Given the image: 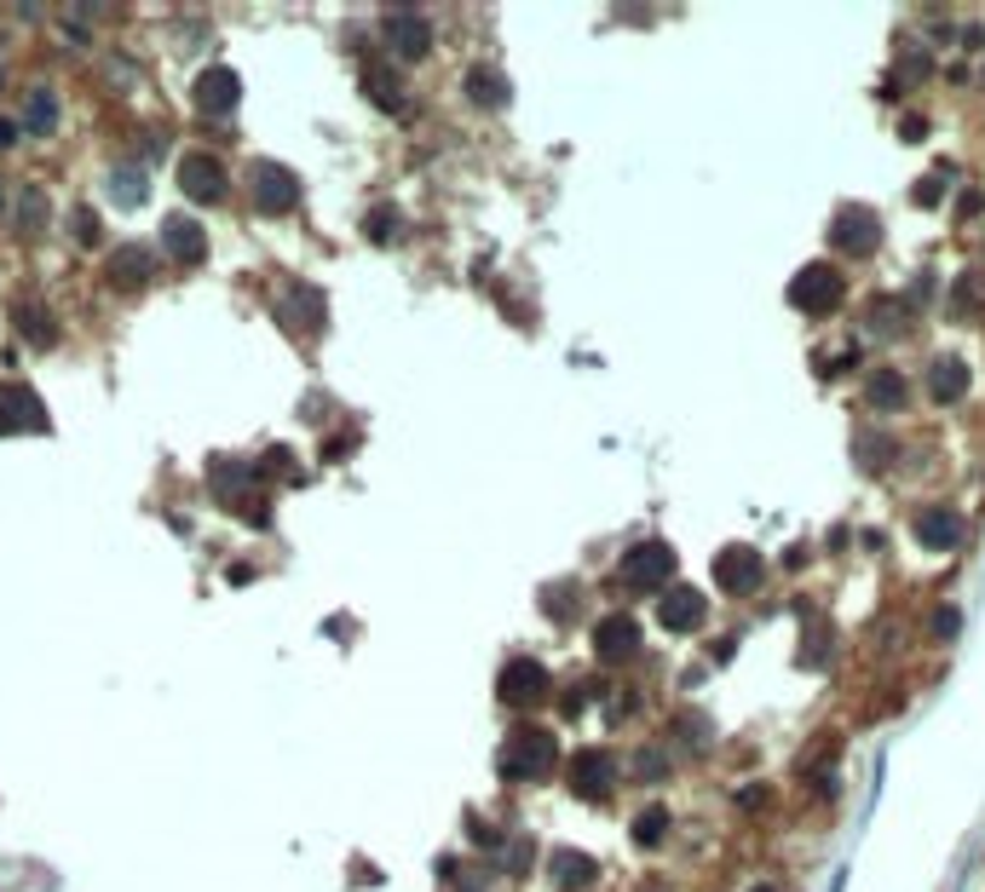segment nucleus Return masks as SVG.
<instances>
[{"mask_svg": "<svg viewBox=\"0 0 985 892\" xmlns=\"http://www.w3.org/2000/svg\"><path fill=\"white\" fill-rule=\"evenodd\" d=\"M380 29H387L392 52L404 58V64L427 58V47H433V29H427V17H421V12H387V17H380Z\"/></svg>", "mask_w": 985, "mask_h": 892, "instance_id": "obj_9", "label": "nucleus"}, {"mask_svg": "<svg viewBox=\"0 0 985 892\" xmlns=\"http://www.w3.org/2000/svg\"><path fill=\"white\" fill-rule=\"evenodd\" d=\"M916 536L928 541V547H957L962 541V524H957V513H922V524H916Z\"/></svg>", "mask_w": 985, "mask_h": 892, "instance_id": "obj_20", "label": "nucleus"}, {"mask_svg": "<svg viewBox=\"0 0 985 892\" xmlns=\"http://www.w3.org/2000/svg\"><path fill=\"white\" fill-rule=\"evenodd\" d=\"M277 317L289 322V329H317V322H324V294L317 289H306V282H300V289H289L283 300H277Z\"/></svg>", "mask_w": 985, "mask_h": 892, "instance_id": "obj_16", "label": "nucleus"}, {"mask_svg": "<svg viewBox=\"0 0 985 892\" xmlns=\"http://www.w3.org/2000/svg\"><path fill=\"white\" fill-rule=\"evenodd\" d=\"M554 755H559L554 732H542V725H519V732L501 743V772H508V778H542L554 766Z\"/></svg>", "mask_w": 985, "mask_h": 892, "instance_id": "obj_1", "label": "nucleus"}, {"mask_svg": "<svg viewBox=\"0 0 985 892\" xmlns=\"http://www.w3.org/2000/svg\"><path fill=\"white\" fill-rule=\"evenodd\" d=\"M703 611H709V604H703L697 587H669V594H662V604H657L662 627H674V634H692V627L703 622Z\"/></svg>", "mask_w": 985, "mask_h": 892, "instance_id": "obj_14", "label": "nucleus"}, {"mask_svg": "<svg viewBox=\"0 0 985 892\" xmlns=\"http://www.w3.org/2000/svg\"><path fill=\"white\" fill-rule=\"evenodd\" d=\"M662 835H669V812H662V806H646V812L634 818V841H640V846H657Z\"/></svg>", "mask_w": 985, "mask_h": 892, "instance_id": "obj_24", "label": "nucleus"}, {"mask_svg": "<svg viewBox=\"0 0 985 892\" xmlns=\"http://www.w3.org/2000/svg\"><path fill=\"white\" fill-rule=\"evenodd\" d=\"M611 783H617V760L606 755V748H582V755L571 760V789L576 795L599 801V795H611Z\"/></svg>", "mask_w": 985, "mask_h": 892, "instance_id": "obj_10", "label": "nucleus"}, {"mask_svg": "<svg viewBox=\"0 0 985 892\" xmlns=\"http://www.w3.org/2000/svg\"><path fill=\"white\" fill-rule=\"evenodd\" d=\"M680 737H692V743H703V737H709V725H703L697 714H686V720H680Z\"/></svg>", "mask_w": 985, "mask_h": 892, "instance_id": "obj_31", "label": "nucleus"}, {"mask_svg": "<svg viewBox=\"0 0 985 892\" xmlns=\"http://www.w3.org/2000/svg\"><path fill=\"white\" fill-rule=\"evenodd\" d=\"M12 133H17V127H12V121H0V145H12Z\"/></svg>", "mask_w": 985, "mask_h": 892, "instance_id": "obj_33", "label": "nucleus"}, {"mask_svg": "<svg viewBox=\"0 0 985 892\" xmlns=\"http://www.w3.org/2000/svg\"><path fill=\"white\" fill-rule=\"evenodd\" d=\"M35 219H41V196L29 191V196H24V225H35Z\"/></svg>", "mask_w": 985, "mask_h": 892, "instance_id": "obj_32", "label": "nucleus"}, {"mask_svg": "<svg viewBox=\"0 0 985 892\" xmlns=\"http://www.w3.org/2000/svg\"><path fill=\"white\" fill-rule=\"evenodd\" d=\"M594 651H599V662H629L634 651H640V622L634 616H599V627H594Z\"/></svg>", "mask_w": 985, "mask_h": 892, "instance_id": "obj_11", "label": "nucleus"}, {"mask_svg": "<svg viewBox=\"0 0 985 892\" xmlns=\"http://www.w3.org/2000/svg\"><path fill=\"white\" fill-rule=\"evenodd\" d=\"M150 248H138V242H127V248H115L110 254V266H105V277L115 282V289H138V282H150Z\"/></svg>", "mask_w": 985, "mask_h": 892, "instance_id": "obj_17", "label": "nucleus"}, {"mask_svg": "<svg viewBox=\"0 0 985 892\" xmlns=\"http://www.w3.org/2000/svg\"><path fill=\"white\" fill-rule=\"evenodd\" d=\"M669 571H674V547L669 541H640V547L622 553V576H629L634 587H657Z\"/></svg>", "mask_w": 985, "mask_h": 892, "instance_id": "obj_8", "label": "nucleus"}, {"mask_svg": "<svg viewBox=\"0 0 985 892\" xmlns=\"http://www.w3.org/2000/svg\"><path fill=\"white\" fill-rule=\"evenodd\" d=\"M47 427H52V415H47V403L35 398V387L7 380V387H0V432L17 438V432H47Z\"/></svg>", "mask_w": 985, "mask_h": 892, "instance_id": "obj_2", "label": "nucleus"}, {"mask_svg": "<svg viewBox=\"0 0 985 892\" xmlns=\"http://www.w3.org/2000/svg\"><path fill=\"white\" fill-rule=\"evenodd\" d=\"M75 242H98V213L93 208L75 213Z\"/></svg>", "mask_w": 985, "mask_h": 892, "instance_id": "obj_29", "label": "nucleus"}, {"mask_svg": "<svg viewBox=\"0 0 985 892\" xmlns=\"http://www.w3.org/2000/svg\"><path fill=\"white\" fill-rule=\"evenodd\" d=\"M254 208L259 213H289L300 208V179L289 168H277V161H259L254 168Z\"/></svg>", "mask_w": 985, "mask_h": 892, "instance_id": "obj_4", "label": "nucleus"}, {"mask_svg": "<svg viewBox=\"0 0 985 892\" xmlns=\"http://www.w3.org/2000/svg\"><path fill=\"white\" fill-rule=\"evenodd\" d=\"M761 576H767V559H761L755 547H720L715 582L727 587V594H750V587H761Z\"/></svg>", "mask_w": 985, "mask_h": 892, "instance_id": "obj_7", "label": "nucleus"}, {"mask_svg": "<svg viewBox=\"0 0 985 892\" xmlns=\"http://www.w3.org/2000/svg\"><path fill=\"white\" fill-rule=\"evenodd\" d=\"M750 892H778V887H767V881H761V887H750Z\"/></svg>", "mask_w": 985, "mask_h": 892, "instance_id": "obj_34", "label": "nucleus"}, {"mask_svg": "<svg viewBox=\"0 0 985 892\" xmlns=\"http://www.w3.org/2000/svg\"><path fill=\"white\" fill-rule=\"evenodd\" d=\"M554 881L559 887H588L594 881V858H582V853H554Z\"/></svg>", "mask_w": 985, "mask_h": 892, "instance_id": "obj_22", "label": "nucleus"}, {"mask_svg": "<svg viewBox=\"0 0 985 892\" xmlns=\"http://www.w3.org/2000/svg\"><path fill=\"white\" fill-rule=\"evenodd\" d=\"M110 196L122 201V208H138V201H145V173H138V168H115L110 173Z\"/></svg>", "mask_w": 985, "mask_h": 892, "instance_id": "obj_23", "label": "nucleus"}, {"mask_svg": "<svg viewBox=\"0 0 985 892\" xmlns=\"http://www.w3.org/2000/svg\"><path fill=\"white\" fill-rule=\"evenodd\" d=\"M236 98H243V81H236L231 64H214V70H203V75L191 81V105L203 110V115H231Z\"/></svg>", "mask_w": 985, "mask_h": 892, "instance_id": "obj_3", "label": "nucleus"}, {"mask_svg": "<svg viewBox=\"0 0 985 892\" xmlns=\"http://www.w3.org/2000/svg\"><path fill=\"white\" fill-rule=\"evenodd\" d=\"M52 121H58V98H52V93H29V105H24V127L47 133Z\"/></svg>", "mask_w": 985, "mask_h": 892, "instance_id": "obj_25", "label": "nucleus"}, {"mask_svg": "<svg viewBox=\"0 0 985 892\" xmlns=\"http://www.w3.org/2000/svg\"><path fill=\"white\" fill-rule=\"evenodd\" d=\"M12 317H17V329H24V334L35 340V346H52V317H47L41 306H35V300H17Z\"/></svg>", "mask_w": 985, "mask_h": 892, "instance_id": "obj_21", "label": "nucleus"}, {"mask_svg": "<svg viewBox=\"0 0 985 892\" xmlns=\"http://www.w3.org/2000/svg\"><path fill=\"white\" fill-rule=\"evenodd\" d=\"M467 98H473V105H485V110H501V105L513 98V93H508V75L490 70V64H473V70H467Z\"/></svg>", "mask_w": 985, "mask_h": 892, "instance_id": "obj_18", "label": "nucleus"}, {"mask_svg": "<svg viewBox=\"0 0 985 892\" xmlns=\"http://www.w3.org/2000/svg\"><path fill=\"white\" fill-rule=\"evenodd\" d=\"M364 231H369V236H380V242H387V236L398 231V213H392V208H375V213L364 219Z\"/></svg>", "mask_w": 985, "mask_h": 892, "instance_id": "obj_28", "label": "nucleus"}, {"mask_svg": "<svg viewBox=\"0 0 985 892\" xmlns=\"http://www.w3.org/2000/svg\"><path fill=\"white\" fill-rule=\"evenodd\" d=\"M364 93H369L387 115L404 110V87H398V75H392L387 64H369V70H364Z\"/></svg>", "mask_w": 985, "mask_h": 892, "instance_id": "obj_19", "label": "nucleus"}, {"mask_svg": "<svg viewBox=\"0 0 985 892\" xmlns=\"http://www.w3.org/2000/svg\"><path fill=\"white\" fill-rule=\"evenodd\" d=\"M162 242H168L173 259H185V266H203V259H208V236H203V225L185 219V213H173L168 225H162Z\"/></svg>", "mask_w": 985, "mask_h": 892, "instance_id": "obj_15", "label": "nucleus"}, {"mask_svg": "<svg viewBox=\"0 0 985 892\" xmlns=\"http://www.w3.org/2000/svg\"><path fill=\"white\" fill-rule=\"evenodd\" d=\"M548 697V668L531 662V657H513L508 668H501V702L508 708H531Z\"/></svg>", "mask_w": 985, "mask_h": 892, "instance_id": "obj_6", "label": "nucleus"}, {"mask_svg": "<svg viewBox=\"0 0 985 892\" xmlns=\"http://www.w3.org/2000/svg\"><path fill=\"white\" fill-rule=\"evenodd\" d=\"M179 191H185L191 201H219L226 196V168H219V156L185 150V161H179Z\"/></svg>", "mask_w": 985, "mask_h": 892, "instance_id": "obj_5", "label": "nucleus"}, {"mask_svg": "<svg viewBox=\"0 0 985 892\" xmlns=\"http://www.w3.org/2000/svg\"><path fill=\"white\" fill-rule=\"evenodd\" d=\"M836 242L848 254H876L881 248V225H876V213L871 208H848L836 219Z\"/></svg>", "mask_w": 985, "mask_h": 892, "instance_id": "obj_13", "label": "nucleus"}, {"mask_svg": "<svg viewBox=\"0 0 985 892\" xmlns=\"http://www.w3.org/2000/svg\"><path fill=\"white\" fill-rule=\"evenodd\" d=\"M795 306H807V311L841 306V271L836 266H807L795 277Z\"/></svg>", "mask_w": 985, "mask_h": 892, "instance_id": "obj_12", "label": "nucleus"}, {"mask_svg": "<svg viewBox=\"0 0 985 892\" xmlns=\"http://www.w3.org/2000/svg\"><path fill=\"white\" fill-rule=\"evenodd\" d=\"M928 380H934V398H939V403L957 398V392H962V363H934Z\"/></svg>", "mask_w": 985, "mask_h": 892, "instance_id": "obj_27", "label": "nucleus"}, {"mask_svg": "<svg viewBox=\"0 0 985 892\" xmlns=\"http://www.w3.org/2000/svg\"><path fill=\"white\" fill-rule=\"evenodd\" d=\"M871 403H881V410H893V403H904V375H893V369L871 375Z\"/></svg>", "mask_w": 985, "mask_h": 892, "instance_id": "obj_26", "label": "nucleus"}, {"mask_svg": "<svg viewBox=\"0 0 985 892\" xmlns=\"http://www.w3.org/2000/svg\"><path fill=\"white\" fill-rule=\"evenodd\" d=\"M934 634H945V639L957 634V611H951V604H939V611H934Z\"/></svg>", "mask_w": 985, "mask_h": 892, "instance_id": "obj_30", "label": "nucleus"}]
</instances>
